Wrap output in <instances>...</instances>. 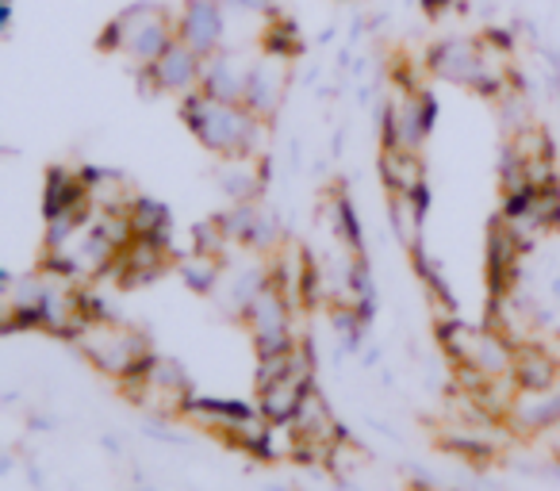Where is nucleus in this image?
Here are the masks:
<instances>
[{
    "mask_svg": "<svg viewBox=\"0 0 560 491\" xmlns=\"http://www.w3.org/2000/svg\"><path fill=\"white\" fill-rule=\"evenodd\" d=\"M180 119L188 131L219 157H261L269 139V119L249 112L246 104L215 101L203 89L180 96Z\"/></svg>",
    "mask_w": 560,
    "mask_h": 491,
    "instance_id": "1",
    "label": "nucleus"
},
{
    "mask_svg": "<svg viewBox=\"0 0 560 491\" xmlns=\"http://www.w3.org/2000/svg\"><path fill=\"white\" fill-rule=\"evenodd\" d=\"M173 43H177V16H170L162 4H150V0L127 4L101 35V47L131 58L135 70H150Z\"/></svg>",
    "mask_w": 560,
    "mask_h": 491,
    "instance_id": "2",
    "label": "nucleus"
},
{
    "mask_svg": "<svg viewBox=\"0 0 560 491\" xmlns=\"http://www.w3.org/2000/svg\"><path fill=\"white\" fill-rule=\"evenodd\" d=\"M78 346L104 376H116L119 384L131 381V376H139L142 369L154 361L147 335L135 330V327H127V323H116V319H93L78 335Z\"/></svg>",
    "mask_w": 560,
    "mask_h": 491,
    "instance_id": "3",
    "label": "nucleus"
},
{
    "mask_svg": "<svg viewBox=\"0 0 560 491\" xmlns=\"http://www.w3.org/2000/svg\"><path fill=\"white\" fill-rule=\"evenodd\" d=\"M434 116H438L434 96L415 85V81H404V89L384 108V147L419 154L427 135L434 131Z\"/></svg>",
    "mask_w": 560,
    "mask_h": 491,
    "instance_id": "4",
    "label": "nucleus"
},
{
    "mask_svg": "<svg viewBox=\"0 0 560 491\" xmlns=\"http://www.w3.org/2000/svg\"><path fill=\"white\" fill-rule=\"evenodd\" d=\"M249 327V338H254L257 346V358H265V353H284L292 350V307H289V292L280 289L277 281H269L261 289V296L249 304L246 319H242Z\"/></svg>",
    "mask_w": 560,
    "mask_h": 491,
    "instance_id": "5",
    "label": "nucleus"
},
{
    "mask_svg": "<svg viewBox=\"0 0 560 491\" xmlns=\"http://www.w3.org/2000/svg\"><path fill=\"white\" fill-rule=\"evenodd\" d=\"M177 39L200 50L203 58L226 47V4L223 0H185L177 12Z\"/></svg>",
    "mask_w": 560,
    "mask_h": 491,
    "instance_id": "6",
    "label": "nucleus"
},
{
    "mask_svg": "<svg viewBox=\"0 0 560 491\" xmlns=\"http://www.w3.org/2000/svg\"><path fill=\"white\" fill-rule=\"evenodd\" d=\"M170 261H173L170 242H165V238H142V234H135L124 250H119V258H116V266H112L108 277H116L124 289H139V284L158 281V277L170 269Z\"/></svg>",
    "mask_w": 560,
    "mask_h": 491,
    "instance_id": "7",
    "label": "nucleus"
},
{
    "mask_svg": "<svg viewBox=\"0 0 560 491\" xmlns=\"http://www.w3.org/2000/svg\"><path fill=\"white\" fill-rule=\"evenodd\" d=\"M139 73H142V81L154 85V93L188 96V93H196L203 81V55L177 39L154 66H150V70H139Z\"/></svg>",
    "mask_w": 560,
    "mask_h": 491,
    "instance_id": "8",
    "label": "nucleus"
},
{
    "mask_svg": "<svg viewBox=\"0 0 560 491\" xmlns=\"http://www.w3.org/2000/svg\"><path fill=\"white\" fill-rule=\"evenodd\" d=\"M249 66L254 58H246V50L223 47L215 55L203 58V81L200 89L215 101L246 104V85H249Z\"/></svg>",
    "mask_w": 560,
    "mask_h": 491,
    "instance_id": "9",
    "label": "nucleus"
},
{
    "mask_svg": "<svg viewBox=\"0 0 560 491\" xmlns=\"http://www.w3.org/2000/svg\"><path fill=\"white\" fill-rule=\"evenodd\" d=\"M289 58L280 55H269V50H261V55L254 58V66H249V85H246V108L257 112L261 119H272L280 108V101H284V89H289Z\"/></svg>",
    "mask_w": 560,
    "mask_h": 491,
    "instance_id": "10",
    "label": "nucleus"
},
{
    "mask_svg": "<svg viewBox=\"0 0 560 491\" xmlns=\"http://www.w3.org/2000/svg\"><path fill=\"white\" fill-rule=\"evenodd\" d=\"M526 254V246L518 242V234L506 226V219L499 215L495 223L488 226V289L491 300L506 296L518 281V261Z\"/></svg>",
    "mask_w": 560,
    "mask_h": 491,
    "instance_id": "11",
    "label": "nucleus"
},
{
    "mask_svg": "<svg viewBox=\"0 0 560 491\" xmlns=\"http://www.w3.org/2000/svg\"><path fill=\"white\" fill-rule=\"evenodd\" d=\"M518 391H552L560 384V361L545 346L522 342L514 346V369H511Z\"/></svg>",
    "mask_w": 560,
    "mask_h": 491,
    "instance_id": "12",
    "label": "nucleus"
},
{
    "mask_svg": "<svg viewBox=\"0 0 560 491\" xmlns=\"http://www.w3.org/2000/svg\"><path fill=\"white\" fill-rule=\"evenodd\" d=\"M392 231L404 242L407 250H422V226H427V211H430V185L415 188V192H392Z\"/></svg>",
    "mask_w": 560,
    "mask_h": 491,
    "instance_id": "13",
    "label": "nucleus"
},
{
    "mask_svg": "<svg viewBox=\"0 0 560 491\" xmlns=\"http://www.w3.org/2000/svg\"><path fill=\"white\" fill-rule=\"evenodd\" d=\"M89 200V185H85V173H73L66 165H55L47 173V185H43V215L55 219L66 215V211H78L85 208Z\"/></svg>",
    "mask_w": 560,
    "mask_h": 491,
    "instance_id": "14",
    "label": "nucleus"
},
{
    "mask_svg": "<svg viewBox=\"0 0 560 491\" xmlns=\"http://www.w3.org/2000/svg\"><path fill=\"white\" fill-rule=\"evenodd\" d=\"M219 185L234 203H249L265 188V162L261 157H219Z\"/></svg>",
    "mask_w": 560,
    "mask_h": 491,
    "instance_id": "15",
    "label": "nucleus"
},
{
    "mask_svg": "<svg viewBox=\"0 0 560 491\" xmlns=\"http://www.w3.org/2000/svg\"><path fill=\"white\" fill-rule=\"evenodd\" d=\"M511 419L518 430H529V434H537V430H545L549 422L560 419V384L552 391H518V399H514L511 407Z\"/></svg>",
    "mask_w": 560,
    "mask_h": 491,
    "instance_id": "16",
    "label": "nucleus"
},
{
    "mask_svg": "<svg viewBox=\"0 0 560 491\" xmlns=\"http://www.w3.org/2000/svg\"><path fill=\"white\" fill-rule=\"evenodd\" d=\"M269 281H272V269H265V266H242V269H234V273L226 277V284H223V307L231 315H238V319H246L249 304H254V300L261 296V289Z\"/></svg>",
    "mask_w": 560,
    "mask_h": 491,
    "instance_id": "17",
    "label": "nucleus"
},
{
    "mask_svg": "<svg viewBox=\"0 0 560 491\" xmlns=\"http://www.w3.org/2000/svg\"><path fill=\"white\" fill-rule=\"evenodd\" d=\"M381 177L388 185V192H415V188L427 185V173H422L419 154L411 150H388L381 154Z\"/></svg>",
    "mask_w": 560,
    "mask_h": 491,
    "instance_id": "18",
    "label": "nucleus"
},
{
    "mask_svg": "<svg viewBox=\"0 0 560 491\" xmlns=\"http://www.w3.org/2000/svg\"><path fill=\"white\" fill-rule=\"evenodd\" d=\"M127 219H131V231L142 234V238H165L170 242V208L162 200H150V196H135L131 208H127Z\"/></svg>",
    "mask_w": 560,
    "mask_h": 491,
    "instance_id": "19",
    "label": "nucleus"
},
{
    "mask_svg": "<svg viewBox=\"0 0 560 491\" xmlns=\"http://www.w3.org/2000/svg\"><path fill=\"white\" fill-rule=\"evenodd\" d=\"M180 277H185V284L192 292H215L219 277H223V258L192 250L188 258H180Z\"/></svg>",
    "mask_w": 560,
    "mask_h": 491,
    "instance_id": "20",
    "label": "nucleus"
},
{
    "mask_svg": "<svg viewBox=\"0 0 560 491\" xmlns=\"http://www.w3.org/2000/svg\"><path fill=\"white\" fill-rule=\"evenodd\" d=\"M265 50L280 58H296L304 50V39H300V27L284 16L265 20Z\"/></svg>",
    "mask_w": 560,
    "mask_h": 491,
    "instance_id": "21",
    "label": "nucleus"
},
{
    "mask_svg": "<svg viewBox=\"0 0 560 491\" xmlns=\"http://www.w3.org/2000/svg\"><path fill=\"white\" fill-rule=\"evenodd\" d=\"M330 215H335V234L342 238V246L350 254H365V246H361V223L358 215H353V203L346 200L342 192L330 200Z\"/></svg>",
    "mask_w": 560,
    "mask_h": 491,
    "instance_id": "22",
    "label": "nucleus"
},
{
    "mask_svg": "<svg viewBox=\"0 0 560 491\" xmlns=\"http://www.w3.org/2000/svg\"><path fill=\"white\" fill-rule=\"evenodd\" d=\"M445 449L460 453L465 460H472V465H488L491 457H495V449H491V442H483V437H472L465 434V430H453V434H445Z\"/></svg>",
    "mask_w": 560,
    "mask_h": 491,
    "instance_id": "23",
    "label": "nucleus"
},
{
    "mask_svg": "<svg viewBox=\"0 0 560 491\" xmlns=\"http://www.w3.org/2000/svg\"><path fill=\"white\" fill-rule=\"evenodd\" d=\"M226 9H238L246 16H261V20H272L277 16V0H223Z\"/></svg>",
    "mask_w": 560,
    "mask_h": 491,
    "instance_id": "24",
    "label": "nucleus"
},
{
    "mask_svg": "<svg viewBox=\"0 0 560 491\" xmlns=\"http://www.w3.org/2000/svg\"><path fill=\"white\" fill-rule=\"evenodd\" d=\"M537 437H541L545 449H549L552 457L560 460V419H557V422H549V426H545V430H537Z\"/></svg>",
    "mask_w": 560,
    "mask_h": 491,
    "instance_id": "25",
    "label": "nucleus"
},
{
    "mask_svg": "<svg viewBox=\"0 0 560 491\" xmlns=\"http://www.w3.org/2000/svg\"><path fill=\"white\" fill-rule=\"evenodd\" d=\"M445 4H450V0H427V9H430V12H442Z\"/></svg>",
    "mask_w": 560,
    "mask_h": 491,
    "instance_id": "26",
    "label": "nucleus"
},
{
    "mask_svg": "<svg viewBox=\"0 0 560 491\" xmlns=\"http://www.w3.org/2000/svg\"><path fill=\"white\" fill-rule=\"evenodd\" d=\"M552 292H557V300H560V277H557V281H552Z\"/></svg>",
    "mask_w": 560,
    "mask_h": 491,
    "instance_id": "27",
    "label": "nucleus"
}]
</instances>
